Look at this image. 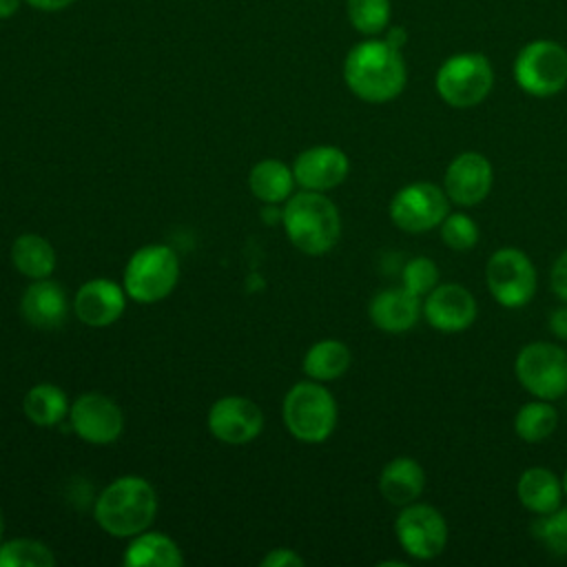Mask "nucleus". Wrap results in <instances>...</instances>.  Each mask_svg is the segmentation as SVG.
<instances>
[{
    "mask_svg": "<svg viewBox=\"0 0 567 567\" xmlns=\"http://www.w3.org/2000/svg\"><path fill=\"white\" fill-rule=\"evenodd\" d=\"M2 532H4V518H2V509H0V540H2Z\"/></svg>",
    "mask_w": 567,
    "mask_h": 567,
    "instance_id": "ea45409f",
    "label": "nucleus"
},
{
    "mask_svg": "<svg viewBox=\"0 0 567 567\" xmlns=\"http://www.w3.org/2000/svg\"><path fill=\"white\" fill-rule=\"evenodd\" d=\"M22 319L40 330L60 328L69 315L66 292L60 284L47 279H33L20 299Z\"/></svg>",
    "mask_w": 567,
    "mask_h": 567,
    "instance_id": "a211bd4d",
    "label": "nucleus"
},
{
    "mask_svg": "<svg viewBox=\"0 0 567 567\" xmlns=\"http://www.w3.org/2000/svg\"><path fill=\"white\" fill-rule=\"evenodd\" d=\"M401 284L405 290H410L416 297L430 295L441 281H439V268L430 257H414L410 259L401 270Z\"/></svg>",
    "mask_w": 567,
    "mask_h": 567,
    "instance_id": "2f4dec72",
    "label": "nucleus"
},
{
    "mask_svg": "<svg viewBox=\"0 0 567 567\" xmlns=\"http://www.w3.org/2000/svg\"><path fill=\"white\" fill-rule=\"evenodd\" d=\"M75 0H27V4H31L38 11H62L66 7H71Z\"/></svg>",
    "mask_w": 567,
    "mask_h": 567,
    "instance_id": "c9c22d12",
    "label": "nucleus"
},
{
    "mask_svg": "<svg viewBox=\"0 0 567 567\" xmlns=\"http://www.w3.org/2000/svg\"><path fill=\"white\" fill-rule=\"evenodd\" d=\"M22 408L31 423H35L40 427H53L66 416L71 405H69L62 388H58L53 383H38L24 394Z\"/></svg>",
    "mask_w": 567,
    "mask_h": 567,
    "instance_id": "a878e982",
    "label": "nucleus"
},
{
    "mask_svg": "<svg viewBox=\"0 0 567 567\" xmlns=\"http://www.w3.org/2000/svg\"><path fill=\"white\" fill-rule=\"evenodd\" d=\"M494 86L492 62L476 51L454 53L436 69V95L452 109H472L481 104Z\"/></svg>",
    "mask_w": 567,
    "mask_h": 567,
    "instance_id": "39448f33",
    "label": "nucleus"
},
{
    "mask_svg": "<svg viewBox=\"0 0 567 567\" xmlns=\"http://www.w3.org/2000/svg\"><path fill=\"white\" fill-rule=\"evenodd\" d=\"M346 86L363 102L383 104L399 97L408 82V66L401 49L385 38L354 44L343 60Z\"/></svg>",
    "mask_w": 567,
    "mask_h": 567,
    "instance_id": "f257e3e1",
    "label": "nucleus"
},
{
    "mask_svg": "<svg viewBox=\"0 0 567 567\" xmlns=\"http://www.w3.org/2000/svg\"><path fill=\"white\" fill-rule=\"evenodd\" d=\"M514 372L532 396L560 399L567 392V350L551 341H532L518 350Z\"/></svg>",
    "mask_w": 567,
    "mask_h": 567,
    "instance_id": "6e6552de",
    "label": "nucleus"
},
{
    "mask_svg": "<svg viewBox=\"0 0 567 567\" xmlns=\"http://www.w3.org/2000/svg\"><path fill=\"white\" fill-rule=\"evenodd\" d=\"M208 430L221 443L244 445L264 430V414L246 396H221L208 410Z\"/></svg>",
    "mask_w": 567,
    "mask_h": 567,
    "instance_id": "4468645a",
    "label": "nucleus"
},
{
    "mask_svg": "<svg viewBox=\"0 0 567 567\" xmlns=\"http://www.w3.org/2000/svg\"><path fill=\"white\" fill-rule=\"evenodd\" d=\"M385 40H388L392 47L403 49V44L408 42V31H405L403 27H390V29L385 31Z\"/></svg>",
    "mask_w": 567,
    "mask_h": 567,
    "instance_id": "e433bc0d",
    "label": "nucleus"
},
{
    "mask_svg": "<svg viewBox=\"0 0 567 567\" xmlns=\"http://www.w3.org/2000/svg\"><path fill=\"white\" fill-rule=\"evenodd\" d=\"M286 430L303 443L326 441L337 425V401L321 381H299L284 396Z\"/></svg>",
    "mask_w": 567,
    "mask_h": 567,
    "instance_id": "20e7f679",
    "label": "nucleus"
},
{
    "mask_svg": "<svg viewBox=\"0 0 567 567\" xmlns=\"http://www.w3.org/2000/svg\"><path fill=\"white\" fill-rule=\"evenodd\" d=\"M421 315H423V299L412 295L403 286L377 292L368 306L370 321L379 330L390 334L408 332L410 328L416 326Z\"/></svg>",
    "mask_w": 567,
    "mask_h": 567,
    "instance_id": "6ab92c4d",
    "label": "nucleus"
},
{
    "mask_svg": "<svg viewBox=\"0 0 567 567\" xmlns=\"http://www.w3.org/2000/svg\"><path fill=\"white\" fill-rule=\"evenodd\" d=\"M346 13L354 31L363 35H379L390 24V0H348Z\"/></svg>",
    "mask_w": 567,
    "mask_h": 567,
    "instance_id": "c85d7f7f",
    "label": "nucleus"
},
{
    "mask_svg": "<svg viewBox=\"0 0 567 567\" xmlns=\"http://www.w3.org/2000/svg\"><path fill=\"white\" fill-rule=\"evenodd\" d=\"M439 233L443 244L458 252L472 250L478 241V224L465 213H447L439 226Z\"/></svg>",
    "mask_w": 567,
    "mask_h": 567,
    "instance_id": "7c9ffc66",
    "label": "nucleus"
},
{
    "mask_svg": "<svg viewBox=\"0 0 567 567\" xmlns=\"http://www.w3.org/2000/svg\"><path fill=\"white\" fill-rule=\"evenodd\" d=\"M478 315L474 295L454 281L439 284L423 297V317L439 332L467 330Z\"/></svg>",
    "mask_w": 567,
    "mask_h": 567,
    "instance_id": "2eb2a0df",
    "label": "nucleus"
},
{
    "mask_svg": "<svg viewBox=\"0 0 567 567\" xmlns=\"http://www.w3.org/2000/svg\"><path fill=\"white\" fill-rule=\"evenodd\" d=\"M394 532L401 549L414 560H432L443 554L447 545V523L443 514L427 503L403 505Z\"/></svg>",
    "mask_w": 567,
    "mask_h": 567,
    "instance_id": "9b49d317",
    "label": "nucleus"
},
{
    "mask_svg": "<svg viewBox=\"0 0 567 567\" xmlns=\"http://www.w3.org/2000/svg\"><path fill=\"white\" fill-rule=\"evenodd\" d=\"M73 432L93 445L113 443L124 427V414L120 405L100 392H86L69 408Z\"/></svg>",
    "mask_w": 567,
    "mask_h": 567,
    "instance_id": "f8f14e48",
    "label": "nucleus"
},
{
    "mask_svg": "<svg viewBox=\"0 0 567 567\" xmlns=\"http://www.w3.org/2000/svg\"><path fill=\"white\" fill-rule=\"evenodd\" d=\"M549 284H551L554 295L567 303V250L556 257L551 272H549Z\"/></svg>",
    "mask_w": 567,
    "mask_h": 567,
    "instance_id": "473e14b6",
    "label": "nucleus"
},
{
    "mask_svg": "<svg viewBox=\"0 0 567 567\" xmlns=\"http://www.w3.org/2000/svg\"><path fill=\"white\" fill-rule=\"evenodd\" d=\"M350 171V162L348 155L337 148V146H310L306 151H301L292 164V175L295 182L303 188V190H330L334 186H339Z\"/></svg>",
    "mask_w": 567,
    "mask_h": 567,
    "instance_id": "dca6fc26",
    "label": "nucleus"
},
{
    "mask_svg": "<svg viewBox=\"0 0 567 567\" xmlns=\"http://www.w3.org/2000/svg\"><path fill=\"white\" fill-rule=\"evenodd\" d=\"M423 489H425V470L412 456H396L388 461L379 474L381 496L396 507L419 501Z\"/></svg>",
    "mask_w": 567,
    "mask_h": 567,
    "instance_id": "aec40b11",
    "label": "nucleus"
},
{
    "mask_svg": "<svg viewBox=\"0 0 567 567\" xmlns=\"http://www.w3.org/2000/svg\"><path fill=\"white\" fill-rule=\"evenodd\" d=\"M556 425H558V412L545 399L523 403L514 416V432L525 443L545 441L547 436L554 434Z\"/></svg>",
    "mask_w": 567,
    "mask_h": 567,
    "instance_id": "bb28decb",
    "label": "nucleus"
},
{
    "mask_svg": "<svg viewBox=\"0 0 567 567\" xmlns=\"http://www.w3.org/2000/svg\"><path fill=\"white\" fill-rule=\"evenodd\" d=\"M177 279L179 259L166 244L142 246L124 268V290L137 303H155L168 297Z\"/></svg>",
    "mask_w": 567,
    "mask_h": 567,
    "instance_id": "423d86ee",
    "label": "nucleus"
},
{
    "mask_svg": "<svg viewBox=\"0 0 567 567\" xmlns=\"http://www.w3.org/2000/svg\"><path fill=\"white\" fill-rule=\"evenodd\" d=\"M122 560L128 567H179L184 556L173 538L144 529L131 538Z\"/></svg>",
    "mask_w": 567,
    "mask_h": 567,
    "instance_id": "4be33fe9",
    "label": "nucleus"
},
{
    "mask_svg": "<svg viewBox=\"0 0 567 567\" xmlns=\"http://www.w3.org/2000/svg\"><path fill=\"white\" fill-rule=\"evenodd\" d=\"M295 175L288 164L281 159H261L250 168L248 186L257 199L264 204H281L292 195Z\"/></svg>",
    "mask_w": 567,
    "mask_h": 567,
    "instance_id": "5701e85b",
    "label": "nucleus"
},
{
    "mask_svg": "<svg viewBox=\"0 0 567 567\" xmlns=\"http://www.w3.org/2000/svg\"><path fill=\"white\" fill-rule=\"evenodd\" d=\"M51 549L33 538H11L0 543V567H53Z\"/></svg>",
    "mask_w": 567,
    "mask_h": 567,
    "instance_id": "cd10ccee",
    "label": "nucleus"
},
{
    "mask_svg": "<svg viewBox=\"0 0 567 567\" xmlns=\"http://www.w3.org/2000/svg\"><path fill=\"white\" fill-rule=\"evenodd\" d=\"M126 290L113 279L97 277L75 292L73 310L78 319L91 328H104L115 323L126 308Z\"/></svg>",
    "mask_w": 567,
    "mask_h": 567,
    "instance_id": "f3484780",
    "label": "nucleus"
},
{
    "mask_svg": "<svg viewBox=\"0 0 567 567\" xmlns=\"http://www.w3.org/2000/svg\"><path fill=\"white\" fill-rule=\"evenodd\" d=\"M350 350L343 341L337 339H323L310 346V350L303 357V372L312 381H334L346 374L350 368Z\"/></svg>",
    "mask_w": 567,
    "mask_h": 567,
    "instance_id": "393cba45",
    "label": "nucleus"
},
{
    "mask_svg": "<svg viewBox=\"0 0 567 567\" xmlns=\"http://www.w3.org/2000/svg\"><path fill=\"white\" fill-rule=\"evenodd\" d=\"M489 295L503 308H523L536 295V268L532 259L514 246L494 250L485 264Z\"/></svg>",
    "mask_w": 567,
    "mask_h": 567,
    "instance_id": "1a4fd4ad",
    "label": "nucleus"
},
{
    "mask_svg": "<svg viewBox=\"0 0 567 567\" xmlns=\"http://www.w3.org/2000/svg\"><path fill=\"white\" fill-rule=\"evenodd\" d=\"M532 536L554 556H567V507L540 514L532 523Z\"/></svg>",
    "mask_w": 567,
    "mask_h": 567,
    "instance_id": "c756f323",
    "label": "nucleus"
},
{
    "mask_svg": "<svg viewBox=\"0 0 567 567\" xmlns=\"http://www.w3.org/2000/svg\"><path fill=\"white\" fill-rule=\"evenodd\" d=\"M22 0H0V20L11 18L20 9Z\"/></svg>",
    "mask_w": 567,
    "mask_h": 567,
    "instance_id": "4c0bfd02",
    "label": "nucleus"
},
{
    "mask_svg": "<svg viewBox=\"0 0 567 567\" xmlns=\"http://www.w3.org/2000/svg\"><path fill=\"white\" fill-rule=\"evenodd\" d=\"M261 565L264 567H303V558L295 549L277 547L264 556Z\"/></svg>",
    "mask_w": 567,
    "mask_h": 567,
    "instance_id": "72a5a7b5",
    "label": "nucleus"
},
{
    "mask_svg": "<svg viewBox=\"0 0 567 567\" xmlns=\"http://www.w3.org/2000/svg\"><path fill=\"white\" fill-rule=\"evenodd\" d=\"M16 270L29 279H47L55 268V250L49 239L35 233H22L11 246Z\"/></svg>",
    "mask_w": 567,
    "mask_h": 567,
    "instance_id": "b1692460",
    "label": "nucleus"
},
{
    "mask_svg": "<svg viewBox=\"0 0 567 567\" xmlns=\"http://www.w3.org/2000/svg\"><path fill=\"white\" fill-rule=\"evenodd\" d=\"M286 237L306 255H326L341 237L339 208L323 193L301 190L286 199L281 210Z\"/></svg>",
    "mask_w": 567,
    "mask_h": 567,
    "instance_id": "7ed1b4c3",
    "label": "nucleus"
},
{
    "mask_svg": "<svg viewBox=\"0 0 567 567\" xmlns=\"http://www.w3.org/2000/svg\"><path fill=\"white\" fill-rule=\"evenodd\" d=\"M157 512L153 485L142 476H120L95 501L97 525L115 538H133L151 527Z\"/></svg>",
    "mask_w": 567,
    "mask_h": 567,
    "instance_id": "f03ea898",
    "label": "nucleus"
},
{
    "mask_svg": "<svg viewBox=\"0 0 567 567\" xmlns=\"http://www.w3.org/2000/svg\"><path fill=\"white\" fill-rule=\"evenodd\" d=\"M563 492H565V496H567V470H565V474H563Z\"/></svg>",
    "mask_w": 567,
    "mask_h": 567,
    "instance_id": "58836bf2",
    "label": "nucleus"
},
{
    "mask_svg": "<svg viewBox=\"0 0 567 567\" xmlns=\"http://www.w3.org/2000/svg\"><path fill=\"white\" fill-rule=\"evenodd\" d=\"M514 80L532 97H551L567 86V49L554 40L527 42L514 60Z\"/></svg>",
    "mask_w": 567,
    "mask_h": 567,
    "instance_id": "0eeeda50",
    "label": "nucleus"
},
{
    "mask_svg": "<svg viewBox=\"0 0 567 567\" xmlns=\"http://www.w3.org/2000/svg\"><path fill=\"white\" fill-rule=\"evenodd\" d=\"M390 219L403 233H425L439 228L450 213V197L432 182H412L390 199Z\"/></svg>",
    "mask_w": 567,
    "mask_h": 567,
    "instance_id": "9d476101",
    "label": "nucleus"
},
{
    "mask_svg": "<svg viewBox=\"0 0 567 567\" xmlns=\"http://www.w3.org/2000/svg\"><path fill=\"white\" fill-rule=\"evenodd\" d=\"M494 184V168L483 153L465 151L458 153L445 168L443 190L450 202L470 208L481 204Z\"/></svg>",
    "mask_w": 567,
    "mask_h": 567,
    "instance_id": "ddd939ff",
    "label": "nucleus"
},
{
    "mask_svg": "<svg viewBox=\"0 0 567 567\" xmlns=\"http://www.w3.org/2000/svg\"><path fill=\"white\" fill-rule=\"evenodd\" d=\"M516 496L527 512L549 514L560 507L563 481L547 467H527L516 481Z\"/></svg>",
    "mask_w": 567,
    "mask_h": 567,
    "instance_id": "412c9836",
    "label": "nucleus"
},
{
    "mask_svg": "<svg viewBox=\"0 0 567 567\" xmlns=\"http://www.w3.org/2000/svg\"><path fill=\"white\" fill-rule=\"evenodd\" d=\"M547 326L551 330L554 337H558L560 341H567V306H560L556 310H551Z\"/></svg>",
    "mask_w": 567,
    "mask_h": 567,
    "instance_id": "f704fd0d",
    "label": "nucleus"
}]
</instances>
